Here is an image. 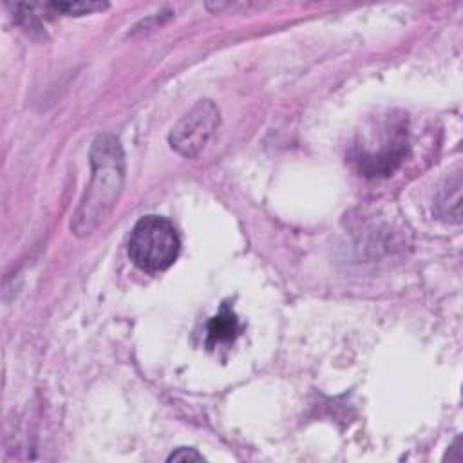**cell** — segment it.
<instances>
[{
    "label": "cell",
    "instance_id": "6da1fadb",
    "mask_svg": "<svg viewBox=\"0 0 463 463\" xmlns=\"http://www.w3.org/2000/svg\"><path fill=\"white\" fill-rule=\"evenodd\" d=\"M92 179L72 219L76 235L90 233L116 204L125 181V156L112 134H101L90 150Z\"/></svg>",
    "mask_w": 463,
    "mask_h": 463
},
{
    "label": "cell",
    "instance_id": "7a4b0ae2",
    "mask_svg": "<svg viewBox=\"0 0 463 463\" xmlns=\"http://www.w3.org/2000/svg\"><path fill=\"white\" fill-rule=\"evenodd\" d=\"M409 154V123L402 112L376 116L356 137L349 161L364 177H387L394 174Z\"/></svg>",
    "mask_w": 463,
    "mask_h": 463
},
{
    "label": "cell",
    "instance_id": "3957f363",
    "mask_svg": "<svg viewBox=\"0 0 463 463\" xmlns=\"http://www.w3.org/2000/svg\"><path fill=\"white\" fill-rule=\"evenodd\" d=\"M181 250L174 224L159 215L141 217L128 239V257L143 271L157 273L168 269Z\"/></svg>",
    "mask_w": 463,
    "mask_h": 463
},
{
    "label": "cell",
    "instance_id": "277c9868",
    "mask_svg": "<svg viewBox=\"0 0 463 463\" xmlns=\"http://www.w3.org/2000/svg\"><path fill=\"white\" fill-rule=\"evenodd\" d=\"M219 125V109L213 101L203 99L186 112L170 132V145L184 157L195 156Z\"/></svg>",
    "mask_w": 463,
    "mask_h": 463
},
{
    "label": "cell",
    "instance_id": "5b68a950",
    "mask_svg": "<svg viewBox=\"0 0 463 463\" xmlns=\"http://www.w3.org/2000/svg\"><path fill=\"white\" fill-rule=\"evenodd\" d=\"M239 320L237 315L228 307V304H222L221 311L210 318L206 327V345L213 349L219 344H230L239 335Z\"/></svg>",
    "mask_w": 463,
    "mask_h": 463
},
{
    "label": "cell",
    "instance_id": "8992f818",
    "mask_svg": "<svg viewBox=\"0 0 463 463\" xmlns=\"http://www.w3.org/2000/svg\"><path fill=\"white\" fill-rule=\"evenodd\" d=\"M203 456L197 454L194 449H177L168 456V461H201Z\"/></svg>",
    "mask_w": 463,
    "mask_h": 463
}]
</instances>
